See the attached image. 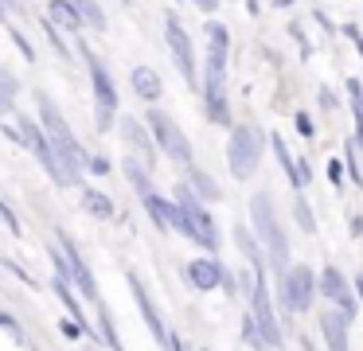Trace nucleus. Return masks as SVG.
I'll return each instance as SVG.
<instances>
[{
    "label": "nucleus",
    "mask_w": 363,
    "mask_h": 351,
    "mask_svg": "<svg viewBox=\"0 0 363 351\" xmlns=\"http://www.w3.org/2000/svg\"><path fill=\"white\" fill-rule=\"evenodd\" d=\"M227 55H230V31L223 23H207V117L215 125H230L227 113Z\"/></svg>",
    "instance_id": "nucleus-1"
},
{
    "label": "nucleus",
    "mask_w": 363,
    "mask_h": 351,
    "mask_svg": "<svg viewBox=\"0 0 363 351\" xmlns=\"http://www.w3.org/2000/svg\"><path fill=\"white\" fill-rule=\"evenodd\" d=\"M35 109H40V125H43V133L51 137V145H55L59 160H63V168H67V176L79 179L90 156L82 152V145L74 140V133H71V125H67V117L59 113V106H55V101H51L43 90L35 94Z\"/></svg>",
    "instance_id": "nucleus-2"
},
{
    "label": "nucleus",
    "mask_w": 363,
    "mask_h": 351,
    "mask_svg": "<svg viewBox=\"0 0 363 351\" xmlns=\"http://www.w3.org/2000/svg\"><path fill=\"white\" fill-rule=\"evenodd\" d=\"M250 218H254V234H258V242L269 250V265L285 273L289 269V242H285V226H281V218H277V211H274L269 191H258L250 199Z\"/></svg>",
    "instance_id": "nucleus-3"
},
{
    "label": "nucleus",
    "mask_w": 363,
    "mask_h": 351,
    "mask_svg": "<svg viewBox=\"0 0 363 351\" xmlns=\"http://www.w3.org/2000/svg\"><path fill=\"white\" fill-rule=\"evenodd\" d=\"M227 164L235 179H250L262 164V133L254 125H235L227 145Z\"/></svg>",
    "instance_id": "nucleus-4"
},
{
    "label": "nucleus",
    "mask_w": 363,
    "mask_h": 351,
    "mask_svg": "<svg viewBox=\"0 0 363 351\" xmlns=\"http://www.w3.org/2000/svg\"><path fill=\"white\" fill-rule=\"evenodd\" d=\"M86 67H90V82H94V113H98V129H110L113 113H118V86H113L106 62L94 51H86Z\"/></svg>",
    "instance_id": "nucleus-5"
},
{
    "label": "nucleus",
    "mask_w": 363,
    "mask_h": 351,
    "mask_svg": "<svg viewBox=\"0 0 363 351\" xmlns=\"http://www.w3.org/2000/svg\"><path fill=\"white\" fill-rule=\"evenodd\" d=\"M176 203H180L184 215H188V238L215 254V250H219V230H215V218L199 207L196 191H191V187H180V191H176Z\"/></svg>",
    "instance_id": "nucleus-6"
},
{
    "label": "nucleus",
    "mask_w": 363,
    "mask_h": 351,
    "mask_svg": "<svg viewBox=\"0 0 363 351\" xmlns=\"http://www.w3.org/2000/svg\"><path fill=\"white\" fill-rule=\"evenodd\" d=\"M320 289V277H316L308 265H293V269L281 273V301L289 312H308L313 308V293Z\"/></svg>",
    "instance_id": "nucleus-7"
},
{
    "label": "nucleus",
    "mask_w": 363,
    "mask_h": 351,
    "mask_svg": "<svg viewBox=\"0 0 363 351\" xmlns=\"http://www.w3.org/2000/svg\"><path fill=\"white\" fill-rule=\"evenodd\" d=\"M250 316H254V324H258L262 347H281V328H277L274 304H269L266 277H254V285H250Z\"/></svg>",
    "instance_id": "nucleus-8"
},
{
    "label": "nucleus",
    "mask_w": 363,
    "mask_h": 351,
    "mask_svg": "<svg viewBox=\"0 0 363 351\" xmlns=\"http://www.w3.org/2000/svg\"><path fill=\"white\" fill-rule=\"evenodd\" d=\"M149 129H152V137H157V145L164 148L176 164H191V140L184 137V129L168 113L152 109V113H149Z\"/></svg>",
    "instance_id": "nucleus-9"
},
{
    "label": "nucleus",
    "mask_w": 363,
    "mask_h": 351,
    "mask_svg": "<svg viewBox=\"0 0 363 351\" xmlns=\"http://www.w3.org/2000/svg\"><path fill=\"white\" fill-rule=\"evenodd\" d=\"M129 293H133V301H137V308H141L145 324H149L152 340H157V343H160V347H164V351H184V347H180V340H176V335L168 332L164 324H160V312H157V304H152L149 289H145V281L137 277V273H129Z\"/></svg>",
    "instance_id": "nucleus-10"
},
{
    "label": "nucleus",
    "mask_w": 363,
    "mask_h": 351,
    "mask_svg": "<svg viewBox=\"0 0 363 351\" xmlns=\"http://www.w3.org/2000/svg\"><path fill=\"white\" fill-rule=\"evenodd\" d=\"M164 43H168V51H172V62L184 74V82L196 86V51H191V39H188V31H184V23L176 20V16H164Z\"/></svg>",
    "instance_id": "nucleus-11"
},
{
    "label": "nucleus",
    "mask_w": 363,
    "mask_h": 351,
    "mask_svg": "<svg viewBox=\"0 0 363 351\" xmlns=\"http://www.w3.org/2000/svg\"><path fill=\"white\" fill-rule=\"evenodd\" d=\"M145 211H149V218L157 223V230H176V234H188V215H184L180 203L164 199V195H145Z\"/></svg>",
    "instance_id": "nucleus-12"
},
{
    "label": "nucleus",
    "mask_w": 363,
    "mask_h": 351,
    "mask_svg": "<svg viewBox=\"0 0 363 351\" xmlns=\"http://www.w3.org/2000/svg\"><path fill=\"white\" fill-rule=\"evenodd\" d=\"M59 250H63V257H67V269H71V281L79 285V293L86 296V301H98V285H94V273H90V265L82 262V254H79V246L71 242V234L67 230H59Z\"/></svg>",
    "instance_id": "nucleus-13"
},
{
    "label": "nucleus",
    "mask_w": 363,
    "mask_h": 351,
    "mask_svg": "<svg viewBox=\"0 0 363 351\" xmlns=\"http://www.w3.org/2000/svg\"><path fill=\"white\" fill-rule=\"evenodd\" d=\"M320 293H324V301H332L340 312H347V316H355V312H359V301H355L352 285H347V277L336 269V265H324V273H320Z\"/></svg>",
    "instance_id": "nucleus-14"
},
{
    "label": "nucleus",
    "mask_w": 363,
    "mask_h": 351,
    "mask_svg": "<svg viewBox=\"0 0 363 351\" xmlns=\"http://www.w3.org/2000/svg\"><path fill=\"white\" fill-rule=\"evenodd\" d=\"M121 137H125V145L137 148V156H141V160L152 168V160H157L152 152H157L160 145H157V137H149V133H145V125L137 121V117H121Z\"/></svg>",
    "instance_id": "nucleus-15"
},
{
    "label": "nucleus",
    "mask_w": 363,
    "mask_h": 351,
    "mask_svg": "<svg viewBox=\"0 0 363 351\" xmlns=\"http://www.w3.org/2000/svg\"><path fill=\"white\" fill-rule=\"evenodd\" d=\"M188 281L199 289V293H207V289H215V285L227 281V269H223L215 257H196V262L188 265Z\"/></svg>",
    "instance_id": "nucleus-16"
},
{
    "label": "nucleus",
    "mask_w": 363,
    "mask_h": 351,
    "mask_svg": "<svg viewBox=\"0 0 363 351\" xmlns=\"http://www.w3.org/2000/svg\"><path fill=\"white\" fill-rule=\"evenodd\" d=\"M347 312H320V335L328 343V351H347Z\"/></svg>",
    "instance_id": "nucleus-17"
},
{
    "label": "nucleus",
    "mask_w": 363,
    "mask_h": 351,
    "mask_svg": "<svg viewBox=\"0 0 363 351\" xmlns=\"http://www.w3.org/2000/svg\"><path fill=\"white\" fill-rule=\"evenodd\" d=\"M48 20L55 23V28H63V31H82L86 16L79 12L74 0H48Z\"/></svg>",
    "instance_id": "nucleus-18"
},
{
    "label": "nucleus",
    "mask_w": 363,
    "mask_h": 351,
    "mask_svg": "<svg viewBox=\"0 0 363 351\" xmlns=\"http://www.w3.org/2000/svg\"><path fill=\"white\" fill-rule=\"evenodd\" d=\"M129 82H133V90L141 94L145 101H157V98H160V74H157L152 67H133Z\"/></svg>",
    "instance_id": "nucleus-19"
},
{
    "label": "nucleus",
    "mask_w": 363,
    "mask_h": 351,
    "mask_svg": "<svg viewBox=\"0 0 363 351\" xmlns=\"http://www.w3.org/2000/svg\"><path fill=\"white\" fill-rule=\"evenodd\" d=\"M235 238H238V246H242L246 262L254 265V273H258V277H266V257H262V250H266V246H258V242L250 238V230H246V226H238Z\"/></svg>",
    "instance_id": "nucleus-20"
},
{
    "label": "nucleus",
    "mask_w": 363,
    "mask_h": 351,
    "mask_svg": "<svg viewBox=\"0 0 363 351\" xmlns=\"http://www.w3.org/2000/svg\"><path fill=\"white\" fill-rule=\"evenodd\" d=\"M125 176H129V184L137 187V195H152V184H149V164L141 160V156H125Z\"/></svg>",
    "instance_id": "nucleus-21"
},
{
    "label": "nucleus",
    "mask_w": 363,
    "mask_h": 351,
    "mask_svg": "<svg viewBox=\"0 0 363 351\" xmlns=\"http://www.w3.org/2000/svg\"><path fill=\"white\" fill-rule=\"evenodd\" d=\"M82 207H86L94 218H113V203H110V195H102L98 187H82Z\"/></svg>",
    "instance_id": "nucleus-22"
},
{
    "label": "nucleus",
    "mask_w": 363,
    "mask_h": 351,
    "mask_svg": "<svg viewBox=\"0 0 363 351\" xmlns=\"http://www.w3.org/2000/svg\"><path fill=\"white\" fill-rule=\"evenodd\" d=\"M274 140V152H277V160H281V168H285V176H289V184L297 187H305V172H301V164H293V156H289V148H285V140L281 137H269Z\"/></svg>",
    "instance_id": "nucleus-23"
},
{
    "label": "nucleus",
    "mask_w": 363,
    "mask_h": 351,
    "mask_svg": "<svg viewBox=\"0 0 363 351\" xmlns=\"http://www.w3.org/2000/svg\"><path fill=\"white\" fill-rule=\"evenodd\" d=\"M191 187H196V191H199V195H203V199H207V203H215V199H223V187H219V184H215V179H211V176H207V172H203V168H191Z\"/></svg>",
    "instance_id": "nucleus-24"
},
{
    "label": "nucleus",
    "mask_w": 363,
    "mask_h": 351,
    "mask_svg": "<svg viewBox=\"0 0 363 351\" xmlns=\"http://www.w3.org/2000/svg\"><path fill=\"white\" fill-rule=\"evenodd\" d=\"M293 215H297V226H301V230H305V234H313V230H316L313 207H308V203H305V195H301V191H297V199H293Z\"/></svg>",
    "instance_id": "nucleus-25"
},
{
    "label": "nucleus",
    "mask_w": 363,
    "mask_h": 351,
    "mask_svg": "<svg viewBox=\"0 0 363 351\" xmlns=\"http://www.w3.org/2000/svg\"><path fill=\"white\" fill-rule=\"evenodd\" d=\"M16 78L9 74V70H0V113H9L12 109V101H16Z\"/></svg>",
    "instance_id": "nucleus-26"
},
{
    "label": "nucleus",
    "mask_w": 363,
    "mask_h": 351,
    "mask_svg": "<svg viewBox=\"0 0 363 351\" xmlns=\"http://www.w3.org/2000/svg\"><path fill=\"white\" fill-rule=\"evenodd\" d=\"M79 4V12L86 16V23L90 28H98V31H106V12L98 8V0H74Z\"/></svg>",
    "instance_id": "nucleus-27"
},
{
    "label": "nucleus",
    "mask_w": 363,
    "mask_h": 351,
    "mask_svg": "<svg viewBox=\"0 0 363 351\" xmlns=\"http://www.w3.org/2000/svg\"><path fill=\"white\" fill-rule=\"evenodd\" d=\"M0 328H4V332H9L16 343H24V347H32V343H28V335H24V328H20L12 316H4V312H0Z\"/></svg>",
    "instance_id": "nucleus-28"
},
{
    "label": "nucleus",
    "mask_w": 363,
    "mask_h": 351,
    "mask_svg": "<svg viewBox=\"0 0 363 351\" xmlns=\"http://www.w3.org/2000/svg\"><path fill=\"white\" fill-rule=\"evenodd\" d=\"M86 168L94 172V176H106V172H110V160H106V156H90Z\"/></svg>",
    "instance_id": "nucleus-29"
},
{
    "label": "nucleus",
    "mask_w": 363,
    "mask_h": 351,
    "mask_svg": "<svg viewBox=\"0 0 363 351\" xmlns=\"http://www.w3.org/2000/svg\"><path fill=\"white\" fill-rule=\"evenodd\" d=\"M63 332L71 335V340H79V335L86 332V328H82V320H63Z\"/></svg>",
    "instance_id": "nucleus-30"
},
{
    "label": "nucleus",
    "mask_w": 363,
    "mask_h": 351,
    "mask_svg": "<svg viewBox=\"0 0 363 351\" xmlns=\"http://www.w3.org/2000/svg\"><path fill=\"white\" fill-rule=\"evenodd\" d=\"M297 133L301 137H313V121H308V113H297Z\"/></svg>",
    "instance_id": "nucleus-31"
},
{
    "label": "nucleus",
    "mask_w": 363,
    "mask_h": 351,
    "mask_svg": "<svg viewBox=\"0 0 363 351\" xmlns=\"http://www.w3.org/2000/svg\"><path fill=\"white\" fill-rule=\"evenodd\" d=\"M12 43H16L20 51H24V59H32V47H28V39L20 35V31H12Z\"/></svg>",
    "instance_id": "nucleus-32"
},
{
    "label": "nucleus",
    "mask_w": 363,
    "mask_h": 351,
    "mask_svg": "<svg viewBox=\"0 0 363 351\" xmlns=\"http://www.w3.org/2000/svg\"><path fill=\"white\" fill-rule=\"evenodd\" d=\"M344 31H347V35H352V39H355V47H359V55H363V35H359V28H355V23H347V28H344Z\"/></svg>",
    "instance_id": "nucleus-33"
},
{
    "label": "nucleus",
    "mask_w": 363,
    "mask_h": 351,
    "mask_svg": "<svg viewBox=\"0 0 363 351\" xmlns=\"http://www.w3.org/2000/svg\"><path fill=\"white\" fill-rule=\"evenodd\" d=\"M191 4H199L203 12H215V8H219V0H191Z\"/></svg>",
    "instance_id": "nucleus-34"
},
{
    "label": "nucleus",
    "mask_w": 363,
    "mask_h": 351,
    "mask_svg": "<svg viewBox=\"0 0 363 351\" xmlns=\"http://www.w3.org/2000/svg\"><path fill=\"white\" fill-rule=\"evenodd\" d=\"M347 226H352V234H363V215H352V223H347Z\"/></svg>",
    "instance_id": "nucleus-35"
},
{
    "label": "nucleus",
    "mask_w": 363,
    "mask_h": 351,
    "mask_svg": "<svg viewBox=\"0 0 363 351\" xmlns=\"http://www.w3.org/2000/svg\"><path fill=\"white\" fill-rule=\"evenodd\" d=\"M320 106H324V109H332V106H336V98H332L328 90H320Z\"/></svg>",
    "instance_id": "nucleus-36"
},
{
    "label": "nucleus",
    "mask_w": 363,
    "mask_h": 351,
    "mask_svg": "<svg viewBox=\"0 0 363 351\" xmlns=\"http://www.w3.org/2000/svg\"><path fill=\"white\" fill-rule=\"evenodd\" d=\"M277 4H281V8H289V4H293V0H277Z\"/></svg>",
    "instance_id": "nucleus-37"
},
{
    "label": "nucleus",
    "mask_w": 363,
    "mask_h": 351,
    "mask_svg": "<svg viewBox=\"0 0 363 351\" xmlns=\"http://www.w3.org/2000/svg\"><path fill=\"white\" fill-rule=\"evenodd\" d=\"M359 293H363V277H359Z\"/></svg>",
    "instance_id": "nucleus-38"
},
{
    "label": "nucleus",
    "mask_w": 363,
    "mask_h": 351,
    "mask_svg": "<svg viewBox=\"0 0 363 351\" xmlns=\"http://www.w3.org/2000/svg\"><path fill=\"white\" fill-rule=\"evenodd\" d=\"M121 4H129V0H121Z\"/></svg>",
    "instance_id": "nucleus-39"
},
{
    "label": "nucleus",
    "mask_w": 363,
    "mask_h": 351,
    "mask_svg": "<svg viewBox=\"0 0 363 351\" xmlns=\"http://www.w3.org/2000/svg\"><path fill=\"white\" fill-rule=\"evenodd\" d=\"M269 351H277V347H269Z\"/></svg>",
    "instance_id": "nucleus-40"
}]
</instances>
